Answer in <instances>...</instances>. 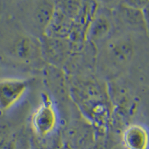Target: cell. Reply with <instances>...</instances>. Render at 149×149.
<instances>
[{
    "label": "cell",
    "instance_id": "8992f818",
    "mask_svg": "<svg viewBox=\"0 0 149 149\" xmlns=\"http://www.w3.org/2000/svg\"><path fill=\"white\" fill-rule=\"evenodd\" d=\"M58 2L62 11L68 14H76L80 6V0H55Z\"/></svg>",
    "mask_w": 149,
    "mask_h": 149
},
{
    "label": "cell",
    "instance_id": "277c9868",
    "mask_svg": "<svg viewBox=\"0 0 149 149\" xmlns=\"http://www.w3.org/2000/svg\"><path fill=\"white\" fill-rule=\"evenodd\" d=\"M55 14V4L52 0H40L36 5L33 19L37 26L46 28L51 23Z\"/></svg>",
    "mask_w": 149,
    "mask_h": 149
},
{
    "label": "cell",
    "instance_id": "7a4b0ae2",
    "mask_svg": "<svg viewBox=\"0 0 149 149\" xmlns=\"http://www.w3.org/2000/svg\"><path fill=\"white\" fill-rule=\"evenodd\" d=\"M57 122L55 111L51 105L45 104L37 109L33 116V125L37 132L46 135L54 129Z\"/></svg>",
    "mask_w": 149,
    "mask_h": 149
},
{
    "label": "cell",
    "instance_id": "5b68a950",
    "mask_svg": "<svg viewBox=\"0 0 149 149\" xmlns=\"http://www.w3.org/2000/svg\"><path fill=\"white\" fill-rule=\"evenodd\" d=\"M118 14L121 19L127 26L134 29H141L147 31L142 10H136L126 7L122 4L118 6Z\"/></svg>",
    "mask_w": 149,
    "mask_h": 149
},
{
    "label": "cell",
    "instance_id": "3957f363",
    "mask_svg": "<svg viewBox=\"0 0 149 149\" xmlns=\"http://www.w3.org/2000/svg\"><path fill=\"white\" fill-rule=\"evenodd\" d=\"M123 140L127 149H146L148 143V136L142 127L130 126L124 134Z\"/></svg>",
    "mask_w": 149,
    "mask_h": 149
},
{
    "label": "cell",
    "instance_id": "9c48e42d",
    "mask_svg": "<svg viewBox=\"0 0 149 149\" xmlns=\"http://www.w3.org/2000/svg\"><path fill=\"white\" fill-rule=\"evenodd\" d=\"M102 5L107 8H117L122 4V0H98Z\"/></svg>",
    "mask_w": 149,
    "mask_h": 149
},
{
    "label": "cell",
    "instance_id": "ba28073f",
    "mask_svg": "<svg viewBox=\"0 0 149 149\" xmlns=\"http://www.w3.org/2000/svg\"><path fill=\"white\" fill-rule=\"evenodd\" d=\"M122 4L130 8L142 10L149 4V0H122Z\"/></svg>",
    "mask_w": 149,
    "mask_h": 149
},
{
    "label": "cell",
    "instance_id": "52a82bcc",
    "mask_svg": "<svg viewBox=\"0 0 149 149\" xmlns=\"http://www.w3.org/2000/svg\"><path fill=\"white\" fill-rule=\"evenodd\" d=\"M16 49L19 57L22 58H28L32 51L31 42L27 38L21 39L17 42Z\"/></svg>",
    "mask_w": 149,
    "mask_h": 149
},
{
    "label": "cell",
    "instance_id": "30bf717a",
    "mask_svg": "<svg viewBox=\"0 0 149 149\" xmlns=\"http://www.w3.org/2000/svg\"><path fill=\"white\" fill-rule=\"evenodd\" d=\"M142 14H143L145 22H146L147 31H149V4L142 10Z\"/></svg>",
    "mask_w": 149,
    "mask_h": 149
},
{
    "label": "cell",
    "instance_id": "6da1fadb",
    "mask_svg": "<svg viewBox=\"0 0 149 149\" xmlns=\"http://www.w3.org/2000/svg\"><path fill=\"white\" fill-rule=\"evenodd\" d=\"M27 84L21 80H6L0 82V107L4 110L17 103L26 93Z\"/></svg>",
    "mask_w": 149,
    "mask_h": 149
}]
</instances>
